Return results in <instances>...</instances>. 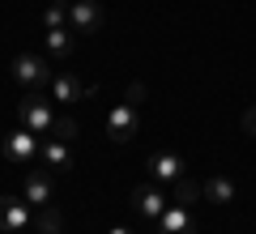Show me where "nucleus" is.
Listing matches in <instances>:
<instances>
[{"label":"nucleus","mask_w":256,"mask_h":234,"mask_svg":"<svg viewBox=\"0 0 256 234\" xmlns=\"http://www.w3.org/2000/svg\"><path fill=\"white\" fill-rule=\"evenodd\" d=\"M13 81L26 85V90H43V85H52V64L43 60V55H18L13 60Z\"/></svg>","instance_id":"obj_1"},{"label":"nucleus","mask_w":256,"mask_h":234,"mask_svg":"<svg viewBox=\"0 0 256 234\" xmlns=\"http://www.w3.org/2000/svg\"><path fill=\"white\" fill-rule=\"evenodd\" d=\"M38 153H43V141H38V132H30V128H22V132H9V136H4V158H9L13 166L38 162Z\"/></svg>","instance_id":"obj_2"},{"label":"nucleus","mask_w":256,"mask_h":234,"mask_svg":"<svg viewBox=\"0 0 256 234\" xmlns=\"http://www.w3.org/2000/svg\"><path fill=\"white\" fill-rule=\"evenodd\" d=\"M18 115H22V124L30 128V132H52V124H56V111H52V102L47 98H38V94H26L22 98V107H18Z\"/></svg>","instance_id":"obj_3"},{"label":"nucleus","mask_w":256,"mask_h":234,"mask_svg":"<svg viewBox=\"0 0 256 234\" xmlns=\"http://www.w3.org/2000/svg\"><path fill=\"white\" fill-rule=\"evenodd\" d=\"M52 94H56V102H90V98H98V85L82 81L77 72H60V77H52Z\"/></svg>","instance_id":"obj_4"},{"label":"nucleus","mask_w":256,"mask_h":234,"mask_svg":"<svg viewBox=\"0 0 256 234\" xmlns=\"http://www.w3.org/2000/svg\"><path fill=\"white\" fill-rule=\"evenodd\" d=\"M102 26V9L94 0H68V30L77 34H94Z\"/></svg>","instance_id":"obj_5"},{"label":"nucleus","mask_w":256,"mask_h":234,"mask_svg":"<svg viewBox=\"0 0 256 234\" xmlns=\"http://www.w3.org/2000/svg\"><path fill=\"white\" fill-rule=\"evenodd\" d=\"M184 171H188V162H184L180 153H171V149H162V153L150 158V179L154 183H175V179H184Z\"/></svg>","instance_id":"obj_6"},{"label":"nucleus","mask_w":256,"mask_h":234,"mask_svg":"<svg viewBox=\"0 0 256 234\" xmlns=\"http://www.w3.org/2000/svg\"><path fill=\"white\" fill-rule=\"evenodd\" d=\"M137 111H132V102H124V107H116V111H111V115H107V136H111V141H116V145H124V141H132V136H137Z\"/></svg>","instance_id":"obj_7"},{"label":"nucleus","mask_w":256,"mask_h":234,"mask_svg":"<svg viewBox=\"0 0 256 234\" xmlns=\"http://www.w3.org/2000/svg\"><path fill=\"white\" fill-rule=\"evenodd\" d=\"M132 209H137L141 217H150V222H158L162 217V209H166V200H162V188L158 183H141V188H132Z\"/></svg>","instance_id":"obj_8"},{"label":"nucleus","mask_w":256,"mask_h":234,"mask_svg":"<svg viewBox=\"0 0 256 234\" xmlns=\"http://www.w3.org/2000/svg\"><path fill=\"white\" fill-rule=\"evenodd\" d=\"M56 196V183H52V171L47 166H38V171H26V205H38L47 209Z\"/></svg>","instance_id":"obj_9"},{"label":"nucleus","mask_w":256,"mask_h":234,"mask_svg":"<svg viewBox=\"0 0 256 234\" xmlns=\"http://www.w3.org/2000/svg\"><path fill=\"white\" fill-rule=\"evenodd\" d=\"M30 226V205L18 196H0V230L4 234H18Z\"/></svg>","instance_id":"obj_10"},{"label":"nucleus","mask_w":256,"mask_h":234,"mask_svg":"<svg viewBox=\"0 0 256 234\" xmlns=\"http://www.w3.org/2000/svg\"><path fill=\"white\" fill-rule=\"evenodd\" d=\"M158 230H162V234H196V226H192V209L188 205H166L162 217H158Z\"/></svg>","instance_id":"obj_11"},{"label":"nucleus","mask_w":256,"mask_h":234,"mask_svg":"<svg viewBox=\"0 0 256 234\" xmlns=\"http://www.w3.org/2000/svg\"><path fill=\"white\" fill-rule=\"evenodd\" d=\"M38 162L47 166V171H73V149H68V141H43V153H38Z\"/></svg>","instance_id":"obj_12"},{"label":"nucleus","mask_w":256,"mask_h":234,"mask_svg":"<svg viewBox=\"0 0 256 234\" xmlns=\"http://www.w3.org/2000/svg\"><path fill=\"white\" fill-rule=\"evenodd\" d=\"M201 196L214 200V205H230V200H235V183H230L226 175H210V179L201 183Z\"/></svg>","instance_id":"obj_13"},{"label":"nucleus","mask_w":256,"mask_h":234,"mask_svg":"<svg viewBox=\"0 0 256 234\" xmlns=\"http://www.w3.org/2000/svg\"><path fill=\"white\" fill-rule=\"evenodd\" d=\"M73 47H77V30H68V26H56V30H47V51L52 55H73Z\"/></svg>","instance_id":"obj_14"},{"label":"nucleus","mask_w":256,"mask_h":234,"mask_svg":"<svg viewBox=\"0 0 256 234\" xmlns=\"http://www.w3.org/2000/svg\"><path fill=\"white\" fill-rule=\"evenodd\" d=\"M43 26H47V30L68 26V4H64V0H52V4L43 9Z\"/></svg>","instance_id":"obj_15"},{"label":"nucleus","mask_w":256,"mask_h":234,"mask_svg":"<svg viewBox=\"0 0 256 234\" xmlns=\"http://www.w3.org/2000/svg\"><path fill=\"white\" fill-rule=\"evenodd\" d=\"M38 234H64V217L56 213L52 205H47V209H38Z\"/></svg>","instance_id":"obj_16"},{"label":"nucleus","mask_w":256,"mask_h":234,"mask_svg":"<svg viewBox=\"0 0 256 234\" xmlns=\"http://www.w3.org/2000/svg\"><path fill=\"white\" fill-rule=\"evenodd\" d=\"M196 196H201V188H196V179H175V205H196Z\"/></svg>","instance_id":"obj_17"},{"label":"nucleus","mask_w":256,"mask_h":234,"mask_svg":"<svg viewBox=\"0 0 256 234\" xmlns=\"http://www.w3.org/2000/svg\"><path fill=\"white\" fill-rule=\"evenodd\" d=\"M52 136H56V141H73V136H77V124H73V119H56V124H52Z\"/></svg>","instance_id":"obj_18"},{"label":"nucleus","mask_w":256,"mask_h":234,"mask_svg":"<svg viewBox=\"0 0 256 234\" xmlns=\"http://www.w3.org/2000/svg\"><path fill=\"white\" fill-rule=\"evenodd\" d=\"M244 132H248V136H256V102L244 111Z\"/></svg>","instance_id":"obj_19"},{"label":"nucleus","mask_w":256,"mask_h":234,"mask_svg":"<svg viewBox=\"0 0 256 234\" xmlns=\"http://www.w3.org/2000/svg\"><path fill=\"white\" fill-rule=\"evenodd\" d=\"M111 234H132V230H124V226H116V230H111Z\"/></svg>","instance_id":"obj_20"}]
</instances>
